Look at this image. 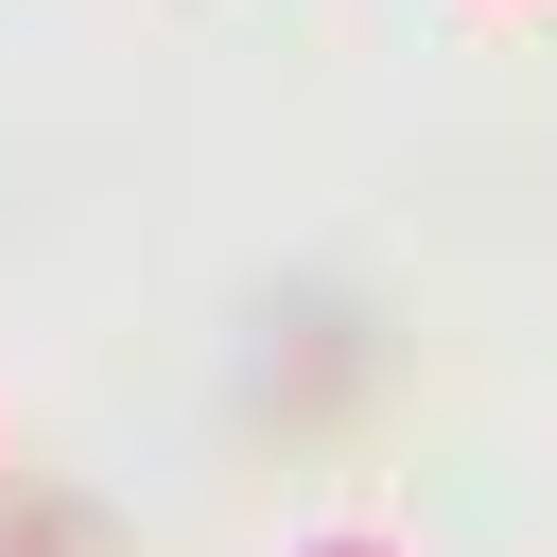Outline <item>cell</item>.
Here are the masks:
<instances>
[{"instance_id":"obj_1","label":"cell","mask_w":557,"mask_h":557,"mask_svg":"<svg viewBox=\"0 0 557 557\" xmlns=\"http://www.w3.org/2000/svg\"><path fill=\"white\" fill-rule=\"evenodd\" d=\"M313 557H383V540H313Z\"/></svg>"}]
</instances>
